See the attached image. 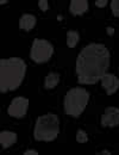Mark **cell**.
Listing matches in <instances>:
<instances>
[{
  "instance_id": "4",
  "label": "cell",
  "mask_w": 119,
  "mask_h": 155,
  "mask_svg": "<svg viewBox=\"0 0 119 155\" xmlns=\"http://www.w3.org/2000/svg\"><path fill=\"white\" fill-rule=\"evenodd\" d=\"M89 100V93L82 87L70 88L64 96L63 106L68 116L79 117L86 109Z\"/></svg>"
},
{
  "instance_id": "3",
  "label": "cell",
  "mask_w": 119,
  "mask_h": 155,
  "mask_svg": "<svg viewBox=\"0 0 119 155\" xmlns=\"http://www.w3.org/2000/svg\"><path fill=\"white\" fill-rule=\"evenodd\" d=\"M60 134L59 117L54 114H47L40 116L36 120L34 137L40 142H51Z\"/></svg>"
},
{
  "instance_id": "16",
  "label": "cell",
  "mask_w": 119,
  "mask_h": 155,
  "mask_svg": "<svg viewBox=\"0 0 119 155\" xmlns=\"http://www.w3.org/2000/svg\"><path fill=\"white\" fill-rule=\"evenodd\" d=\"M38 6H40V11H43V12L48 11V8H49L48 0H38Z\"/></svg>"
},
{
  "instance_id": "11",
  "label": "cell",
  "mask_w": 119,
  "mask_h": 155,
  "mask_svg": "<svg viewBox=\"0 0 119 155\" xmlns=\"http://www.w3.org/2000/svg\"><path fill=\"white\" fill-rule=\"evenodd\" d=\"M17 138H18V136L13 131H1L0 133V143L4 149L13 146L17 142Z\"/></svg>"
},
{
  "instance_id": "17",
  "label": "cell",
  "mask_w": 119,
  "mask_h": 155,
  "mask_svg": "<svg viewBox=\"0 0 119 155\" xmlns=\"http://www.w3.org/2000/svg\"><path fill=\"white\" fill-rule=\"evenodd\" d=\"M107 2H108V0H95V6L99 8H104L107 5Z\"/></svg>"
},
{
  "instance_id": "8",
  "label": "cell",
  "mask_w": 119,
  "mask_h": 155,
  "mask_svg": "<svg viewBox=\"0 0 119 155\" xmlns=\"http://www.w3.org/2000/svg\"><path fill=\"white\" fill-rule=\"evenodd\" d=\"M100 81H101V86L106 91L107 96H112L118 91L119 79L116 75L110 74V73H105L102 78L100 79Z\"/></svg>"
},
{
  "instance_id": "14",
  "label": "cell",
  "mask_w": 119,
  "mask_h": 155,
  "mask_svg": "<svg viewBox=\"0 0 119 155\" xmlns=\"http://www.w3.org/2000/svg\"><path fill=\"white\" fill-rule=\"evenodd\" d=\"M76 141L79 143H86L88 141V136L86 134V131H83L81 129L78 130V133H76Z\"/></svg>"
},
{
  "instance_id": "12",
  "label": "cell",
  "mask_w": 119,
  "mask_h": 155,
  "mask_svg": "<svg viewBox=\"0 0 119 155\" xmlns=\"http://www.w3.org/2000/svg\"><path fill=\"white\" fill-rule=\"evenodd\" d=\"M59 82H60V75L57 73L51 72V73H49L45 77V79H44V87L47 90H51V88H55L59 85Z\"/></svg>"
},
{
  "instance_id": "13",
  "label": "cell",
  "mask_w": 119,
  "mask_h": 155,
  "mask_svg": "<svg viewBox=\"0 0 119 155\" xmlns=\"http://www.w3.org/2000/svg\"><path fill=\"white\" fill-rule=\"evenodd\" d=\"M80 39L79 32L75 30H69L67 32V45L69 48H75Z\"/></svg>"
},
{
  "instance_id": "5",
  "label": "cell",
  "mask_w": 119,
  "mask_h": 155,
  "mask_svg": "<svg viewBox=\"0 0 119 155\" xmlns=\"http://www.w3.org/2000/svg\"><path fill=\"white\" fill-rule=\"evenodd\" d=\"M54 54V47L53 44L43 38H36L32 42L31 50H30V58L36 63H44L49 61Z\"/></svg>"
},
{
  "instance_id": "20",
  "label": "cell",
  "mask_w": 119,
  "mask_h": 155,
  "mask_svg": "<svg viewBox=\"0 0 119 155\" xmlns=\"http://www.w3.org/2000/svg\"><path fill=\"white\" fill-rule=\"evenodd\" d=\"M8 1H10V0H0V4H1V5H4V4H7Z\"/></svg>"
},
{
  "instance_id": "19",
  "label": "cell",
  "mask_w": 119,
  "mask_h": 155,
  "mask_svg": "<svg viewBox=\"0 0 119 155\" xmlns=\"http://www.w3.org/2000/svg\"><path fill=\"white\" fill-rule=\"evenodd\" d=\"M106 31H107V35H108V36H112V35L114 34V29H113V28H107Z\"/></svg>"
},
{
  "instance_id": "9",
  "label": "cell",
  "mask_w": 119,
  "mask_h": 155,
  "mask_svg": "<svg viewBox=\"0 0 119 155\" xmlns=\"http://www.w3.org/2000/svg\"><path fill=\"white\" fill-rule=\"evenodd\" d=\"M88 10L87 0H72L69 5V11L73 16H81Z\"/></svg>"
},
{
  "instance_id": "7",
  "label": "cell",
  "mask_w": 119,
  "mask_h": 155,
  "mask_svg": "<svg viewBox=\"0 0 119 155\" xmlns=\"http://www.w3.org/2000/svg\"><path fill=\"white\" fill-rule=\"evenodd\" d=\"M101 125L105 128H113L119 125V109L116 106H108L105 109L101 116Z\"/></svg>"
},
{
  "instance_id": "1",
  "label": "cell",
  "mask_w": 119,
  "mask_h": 155,
  "mask_svg": "<svg viewBox=\"0 0 119 155\" xmlns=\"http://www.w3.org/2000/svg\"><path fill=\"white\" fill-rule=\"evenodd\" d=\"M111 55L108 49L100 43H89L76 58V77L79 84L93 85L98 82L110 67Z\"/></svg>"
},
{
  "instance_id": "2",
  "label": "cell",
  "mask_w": 119,
  "mask_h": 155,
  "mask_svg": "<svg viewBox=\"0 0 119 155\" xmlns=\"http://www.w3.org/2000/svg\"><path fill=\"white\" fill-rule=\"evenodd\" d=\"M26 74V63L20 58H2L0 61V91L6 93L19 87Z\"/></svg>"
},
{
  "instance_id": "18",
  "label": "cell",
  "mask_w": 119,
  "mask_h": 155,
  "mask_svg": "<svg viewBox=\"0 0 119 155\" xmlns=\"http://www.w3.org/2000/svg\"><path fill=\"white\" fill-rule=\"evenodd\" d=\"M24 154L25 155H37L38 154V152H37V150H34V149H29V150H26Z\"/></svg>"
},
{
  "instance_id": "15",
  "label": "cell",
  "mask_w": 119,
  "mask_h": 155,
  "mask_svg": "<svg viewBox=\"0 0 119 155\" xmlns=\"http://www.w3.org/2000/svg\"><path fill=\"white\" fill-rule=\"evenodd\" d=\"M111 10H112V13L119 18V0H112L111 1Z\"/></svg>"
},
{
  "instance_id": "6",
  "label": "cell",
  "mask_w": 119,
  "mask_h": 155,
  "mask_svg": "<svg viewBox=\"0 0 119 155\" xmlns=\"http://www.w3.org/2000/svg\"><path fill=\"white\" fill-rule=\"evenodd\" d=\"M29 109V99L25 97H16L8 105L7 114L13 118H23L26 116Z\"/></svg>"
},
{
  "instance_id": "10",
  "label": "cell",
  "mask_w": 119,
  "mask_h": 155,
  "mask_svg": "<svg viewBox=\"0 0 119 155\" xmlns=\"http://www.w3.org/2000/svg\"><path fill=\"white\" fill-rule=\"evenodd\" d=\"M37 19L31 13H24L19 19V28L24 31H30L36 26Z\"/></svg>"
},
{
  "instance_id": "21",
  "label": "cell",
  "mask_w": 119,
  "mask_h": 155,
  "mask_svg": "<svg viewBox=\"0 0 119 155\" xmlns=\"http://www.w3.org/2000/svg\"><path fill=\"white\" fill-rule=\"evenodd\" d=\"M99 154H106V155H110V152H107V150H104V152H101Z\"/></svg>"
}]
</instances>
